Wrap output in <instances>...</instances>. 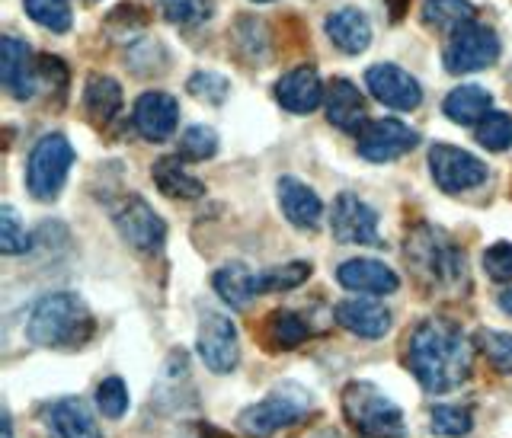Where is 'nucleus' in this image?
<instances>
[{"instance_id":"1","label":"nucleus","mask_w":512,"mask_h":438,"mask_svg":"<svg viewBox=\"0 0 512 438\" xmlns=\"http://www.w3.org/2000/svg\"><path fill=\"white\" fill-rule=\"evenodd\" d=\"M471 343L448 317H426L416 323L407 343V368L429 394H448L471 378Z\"/></svg>"},{"instance_id":"2","label":"nucleus","mask_w":512,"mask_h":438,"mask_svg":"<svg viewBox=\"0 0 512 438\" xmlns=\"http://www.w3.org/2000/svg\"><path fill=\"white\" fill-rule=\"evenodd\" d=\"M93 327V314L84 301L71 291H55L32 304L26 336L42 349H77L93 336Z\"/></svg>"},{"instance_id":"3","label":"nucleus","mask_w":512,"mask_h":438,"mask_svg":"<svg viewBox=\"0 0 512 438\" xmlns=\"http://www.w3.org/2000/svg\"><path fill=\"white\" fill-rule=\"evenodd\" d=\"M343 416L349 429L359 438H404V413L400 407L384 397L372 381H349L343 387Z\"/></svg>"},{"instance_id":"4","label":"nucleus","mask_w":512,"mask_h":438,"mask_svg":"<svg viewBox=\"0 0 512 438\" xmlns=\"http://www.w3.org/2000/svg\"><path fill=\"white\" fill-rule=\"evenodd\" d=\"M311 407H314V400L308 391H301L298 384H279L266 400L253 403V407L240 413L237 426L247 438H269L279 429L301 423V419L311 413Z\"/></svg>"},{"instance_id":"5","label":"nucleus","mask_w":512,"mask_h":438,"mask_svg":"<svg viewBox=\"0 0 512 438\" xmlns=\"http://www.w3.org/2000/svg\"><path fill=\"white\" fill-rule=\"evenodd\" d=\"M407 263L429 285H436V282L439 285H455L464 275L461 250L442 231H436V227H426V224H420L407 237Z\"/></svg>"},{"instance_id":"6","label":"nucleus","mask_w":512,"mask_h":438,"mask_svg":"<svg viewBox=\"0 0 512 438\" xmlns=\"http://www.w3.org/2000/svg\"><path fill=\"white\" fill-rule=\"evenodd\" d=\"M74 164V148L71 141L52 132L36 141V148L29 154L26 164V186L39 202H52L61 196L64 180H68V170Z\"/></svg>"},{"instance_id":"7","label":"nucleus","mask_w":512,"mask_h":438,"mask_svg":"<svg viewBox=\"0 0 512 438\" xmlns=\"http://www.w3.org/2000/svg\"><path fill=\"white\" fill-rule=\"evenodd\" d=\"M196 349H199V359L205 362L208 371H215V375H231L240 362L237 323L221 311H205L199 320Z\"/></svg>"},{"instance_id":"8","label":"nucleus","mask_w":512,"mask_h":438,"mask_svg":"<svg viewBox=\"0 0 512 438\" xmlns=\"http://www.w3.org/2000/svg\"><path fill=\"white\" fill-rule=\"evenodd\" d=\"M500 58V39L490 26L471 23L458 32H452V39L445 45V68L452 74H474L487 71Z\"/></svg>"},{"instance_id":"9","label":"nucleus","mask_w":512,"mask_h":438,"mask_svg":"<svg viewBox=\"0 0 512 438\" xmlns=\"http://www.w3.org/2000/svg\"><path fill=\"white\" fill-rule=\"evenodd\" d=\"M429 173L442 192H471L480 183H487V164L471 151H461L455 144H436L429 151Z\"/></svg>"},{"instance_id":"10","label":"nucleus","mask_w":512,"mask_h":438,"mask_svg":"<svg viewBox=\"0 0 512 438\" xmlns=\"http://www.w3.org/2000/svg\"><path fill=\"white\" fill-rule=\"evenodd\" d=\"M112 221H116L122 240L132 243L138 253H154L164 247V240H167L164 218H160L141 196L122 199L116 208H112Z\"/></svg>"},{"instance_id":"11","label":"nucleus","mask_w":512,"mask_h":438,"mask_svg":"<svg viewBox=\"0 0 512 438\" xmlns=\"http://www.w3.org/2000/svg\"><path fill=\"white\" fill-rule=\"evenodd\" d=\"M420 144V135L400 119H378L368 122L365 132L359 135V157H365L368 164H388V160L404 157Z\"/></svg>"},{"instance_id":"12","label":"nucleus","mask_w":512,"mask_h":438,"mask_svg":"<svg viewBox=\"0 0 512 438\" xmlns=\"http://www.w3.org/2000/svg\"><path fill=\"white\" fill-rule=\"evenodd\" d=\"M330 231L340 243H362V247H378V215L375 208H368L359 196L343 192L333 202L330 212Z\"/></svg>"},{"instance_id":"13","label":"nucleus","mask_w":512,"mask_h":438,"mask_svg":"<svg viewBox=\"0 0 512 438\" xmlns=\"http://www.w3.org/2000/svg\"><path fill=\"white\" fill-rule=\"evenodd\" d=\"M365 84L378 103L391 106L397 112H413L423 103V87L416 84L413 74L397 68V64H372V68L365 71Z\"/></svg>"},{"instance_id":"14","label":"nucleus","mask_w":512,"mask_h":438,"mask_svg":"<svg viewBox=\"0 0 512 438\" xmlns=\"http://www.w3.org/2000/svg\"><path fill=\"white\" fill-rule=\"evenodd\" d=\"M0 77H4V87L13 100H29L36 93L39 64L32 61V48L23 39L16 36L0 39Z\"/></svg>"},{"instance_id":"15","label":"nucleus","mask_w":512,"mask_h":438,"mask_svg":"<svg viewBox=\"0 0 512 438\" xmlns=\"http://www.w3.org/2000/svg\"><path fill=\"white\" fill-rule=\"evenodd\" d=\"M276 100L282 109L295 112V116H308V112H314L317 106H324L327 90L320 84V74L311 68V64H301V68H292L288 74L279 77Z\"/></svg>"},{"instance_id":"16","label":"nucleus","mask_w":512,"mask_h":438,"mask_svg":"<svg viewBox=\"0 0 512 438\" xmlns=\"http://www.w3.org/2000/svg\"><path fill=\"white\" fill-rule=\"evenodd\" d=\"M135 128L148 141H167L180 125V106L164 90H148L135 103Z\"/></svg>"},{"instance_id":"17","label":"nucleus","mask_w":512,"mask_h":438,"mask_svg":"<svg viewBox=\"0 0 512 438\" xmlns=\"http://www.w3.org/2000/svg\"><path fill=\"white\" fill-rule=\"evenodd\" d=\"M327 119L330 125H336L340 132L349 135H362L365 125H368V106H365V96L359 93V87L352 84L346 77H336L333 84L327 87Z\"/></svg>"},{"instance_id":"18","label":"nucleus","mask_w":512,"mask_h":438,"mask_svg":"<svg viewBox=\"0 0 512 438\" xmlns=\"http://www.w3.org/2000/svg\"><path fill=\"white\" fill-rule=\"evenodd\" d=\"M336 279L343 288L356 291V295H394L400 288V275L378 263V259H346V263L336 269Z\"/></svg>"},{"instance_id":"19","label":"nucleus","mask_w":512,"mask_h":438,"mask_svg":"<svg viewBox=\"0 0 512 438\" xmlns=\"http://www.w3.org/2000/svg\"><path fill=\"white\" fill-rule=\"evenodd\" d=\"M333 317L343 330L362 339H381L391 330V311L368 298H346L333 307Z\"/></svg>"},{"instance_id":"20","label":"nucleus","mask_w":512,"mask_h":438,"mask_svg":"<svg viewBox=\"0 0 512 438\" xmlns=\"http://www.w3.org/2000/svg\"><path fill=\"white\" fill-rule=\"evenodd\" d=\"M279 205L282 215L292 221L301 231H314L324 218V202L317 199L311 186H304L298 176H282L279 180Z\"/></svg>"},{"instance_id":"21","label":"nucleus","mask_w":512,"mask_h":438,"mask_svg":"<svg viewBox=\"0 0 512 438\" xmlns=\"http://www.w3.org/2000/svg\"><path fill=\"white\" fill-rule=\"evenodd\" d=\"M45 423L58 438H103L93 413L87 410V403L77 397H64L52 403L45 413Z\"/></svg>"},{"instance_id":"22","label":"nucleus","mask_w":512,"mask_h":438,"mask_svg":"<svg viewBox=\"0 0 512 438\" xmlns=\"http://www.w3.org/2000/svg\"><path fill=\"white\" fill-rule=\"evenodd\" d=\"M327 36L346 55H359L372 42V23L356 7H340L327 16Z\"/></svg>"},{"instance_id":"23","label":"nucleus","mask_w":512,"mask_h":438,"mask_svg":"<svg viewBox=\"0 0 512 438\" xmlns=\"http://www.w3.org/2000/svg\"><path fill=\"white\" fill-rule=\"evenodd\" d=\"M154 183L157 189L164 192L167 199H180V202H192V199H202L205 196V183L199 176H192L183 167V157H160L154 164Z\"/></svg>"},{"instance_id":"24","label":"nucleus","mask_w":512,"mask_h":438,"mask_svg":"<svg viewBox=\"0 0 512 438\" xmlns=\"http://www.w3.org/2000/svg\"><path fill=\"white\" fill-rule=\"evenodd\" d=\"M493 109V96L490 90L477 87V84H464V87H455L452 93L445 96L442 103V112L452 122L458 125H480Z\"/></svg>"},{"instance_id":"25","label":"nucleus","mask_w":512,"mask_h":438,"mask_svg":"<svg viewBox=\"0 0 512 438\" xmlns=\"http://www.w3.org/2000/svg\"><path fill=\"white\" fill-rule=\"evenodd\" d=\"M84 109L93 125H109L112 119L122 112V87L119 80L103 77V74H93L84 87Z\"/></svg>"},{"instance_id":"26","label":"nucleus","mask_w":512,"mask_h":438,"mask_svg":"<svg viewBox=\"0 0 512 438\" xmlns=\"http://www.w3.org/2000/svg\"><path fill=\"white\" fill-rule=\"evenodd\" d=\"M212 285H215V295L231 307H247L256 295H260V291H256V275L244 263L221 266L212 275Z\"/></svg>"},{"instance_id":"27","label":"nucleus","mask_w":512,"mask_h":438,"mask_svg":"<svg viewBox=\"0 0 512 438\" xmlns=\"http://www.w3.org/2000/svg\"><path fill=\"white\" fill-rule=\"evenodd\" d=\"M423 23L439 32H458L474 23V4L471 0H426Z\"/></svg>"},{"instance_id":"28","label":"nucleus","mask_w":512,"mask_h":438,"mask_svg":"<svg viewBox=\"0 0 512 438\" xmlns=\"http://www.w3.org/2000/svg\"><path fill=\"white\" fill-rule=\"evenodd\" d=\"M311 272H314L311 263H304V259H288V263L272 266V269L256 275V291H260V295H272V291H292V288L308 282Z\"/></svg>"},{"instance_id":"29","label":"nucleus","mask_w":512,"mask_h":438,"mask_svg":"<svg viewBox=\"0 0 512 438\" xmlns=\"http://www.w3.org/2000/svg\"><path fill=\"white\" fill-rule=\"evenodd\" d=\"M266 336L272 349H295L311 336V327L298 311H276L266 323Z\"/></svg>"},{"instance_id":"30","label":"nucleus","mask_w":512,"mask_h":438,"mask_svg":"<svg viewBox=\"0 0 512 438\" xmlns=\"http://www.w3.org/2000/svg\"><path fill=\"white\" fill-rule=\"evenodd\" d=\"M474 343H477L480 352H484V359L490 362L493 371H500V375H512V333L477 330Z\"/></svg>"},{"instance_id":"31","label":"nucleus","mask_w":512,"mask_h":438,"mask_svg":"<svg viewBox=\"0 0 512 438\" xmlns=\"http://www.w3.org/2000/svg\"><path fill=\"white\" fill-rule=\"evenodd\" d=\"M26 13L36 20L39 26L52 29V32H68L71 29V7L68 0H23Z\"/></svg>"},{"instance_id":"32","label":"nucleus","mask_w":512,"mask_h":438,"mask_svg":"<svg viewBox=\"0 0 512 438\" xmlns=\"http://www.w3.org/2000/svg\"><path fill=\"white\" fill-rule=\"evenodd\" d=\"M186 90L208 106H221L231 93V80L224 74H215V71H196L186 80Z\"/></svg>"},{"instance_id":"33","label":"nucleus","mask_w":512,"mask_h":438,"mask_svg":"<svg viewBox=\"0 0 512 438\" xmlns=\"http://www.w3.org/2000/svg\"><path fill=\"white\" fill-rule=\"evenodd\" d=\"M218 154V135L208 125H192L180 138V157L183 160H212Z\"/></svg>"},{"instance_id":"34","label":"nucleus","mask_w":512,"mask_h":438,"mask_svg":"<svg viewBox=\"0 0 512 438\" xmlns=\"http://www.w3.org/2000/svg\"><path fill=\"white\" fill-rule=\"evenodd\" d=\"M429 423H432V432L442 438H461L474 429V416L464 407H436Z\"/></svg>"},{"instance_id":"35","label":"nucleus","mask_w":512,"mask_h":438,"mask_svg":"<svg viewBox=\"0 0 512 438\" xmlns=\"http://www.w3.org/2000/svg\"><path fill=\"white\" fill-rule=\"evenodd\" d=\"M477 141L487 151H506L512 148V116L506 112H490V116L477 125Z\"/></svg>"},{"instance_id":"36","label":"nucleus","mask_w":512,"mask_h":438,"mask_svg":"<svg viewBox=\"0 0 512 438\" xmlns=\"http://www.w3.org/2000/svg\"><path fill=\"white\" fill-rule=\"evenodd\" d=\"M164 16L176 26H199L212 16V0H160Z\"/></svg>"},{"instance_id":"37","label":"nucleus","mask_w":512,"mask_h":438,"mask_svg":"<svg viewBox=\"0 0 512 438\" xmlns=\"http://www.w3.org/2000/svg\"><path fill=\"white\" fill-rule=\"evenodd\" d=\"M96 407L106 419H122L128 413V387L122 378H106L96 387Z\"/></svg>"},{"instance_id":"38","label":"nucleus","mask_w":512,"mask_h":438,"mask_svg":"<svg viewBox=\"0 0 512 438\" xmlns=\"http://www.w3.org/2000/svg\"><path fill=\"white\" fill-rule=\"evenodd\" d=\"M29 250V234L26 227L20 224V218H16V212L10 205L0 208V253L7 256H20Z\"/></svg>"},{"instance_id":"39","label":"nucleus","mask_w":512,"mask_h":438,"mask_svg":"<svg viewBox=\"0 0 512 438\" xmlns=\"http://www.w3.org/2000/svg\"><path fill=\"white\" fill-rule=\"evenodd\" d=\"M484 272L493 282L509 285L512 282V243H493L484 250Z\"/></svg>"},{"instance_id":"40","label":"nucleus","mask_w":512,"mask_h":438,"mask_svg":"<svg viewBox=\"0 0 512 438\" xmlns=\"http://www.w3.org/2000/svg\"><path fill=\"white\" fill-rule=\"evenodd\" d=\"M500 311L512 317V288H506L503 295H500Z\"/></svg>"},{"instance_id":"41","label":"nucleus","mask_w":512,"mask_h":438,"mask_svg":"<svg viewBox=\"0 0 512 438\" xmlns=\"http://www.w3.org/2000/svg\"><path fill=\"white\" fill-rule=\"evenodd\" d=\"M388 7H391L394 20H400V16H404V0H388Z\"/></svg>"},{"instance_id":"42","label":"nucleus","mask_w":512,"mask_h":438,"mask_svg":"<svg viewBox=\"0 0 512 438\" xmlns=\"http://www.w3.org/2000/svg\"><path fill=\"white\" fill-rule=\"evenodd\" d=\"M189 438H221V435H215V432H202V429H199L196 435H189Z\"/></svg>"},{"instance_id":"43","label":"nucleus","mask_w":512,"mask_h":438,"mask_svg":"<svg viewBox=\"0 0 512 438\" xmlns=\"http://www.w3.org/2000/svg\"><path fill=\"white\" fill-rule=\"evenodd\" d=\"M256 4H263V0H256Z\"/></svg>"}]
</instances>
